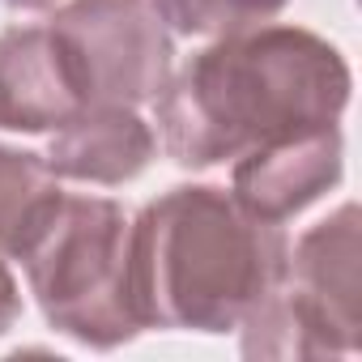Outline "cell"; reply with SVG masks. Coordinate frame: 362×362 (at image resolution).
I'll return each mask as SVG.
<instances>
[{"label": "cell", "mask_w": 362, "mask_h": 362, "mask_svg": "<svg viewBox=\"0 0 362 362\" xmlns=\"http://www.w3.org/2000/svg\"><path fill=\"white\" fill-rule=\"evenodd\" d=\"M77 111H86V98L56 30L47 22L9 26L0 35V128L56 132Z\"/></svg>", "instance_id": "7"}, {"label": "cell", "mask_w": 362, "mask_h": 362, "mask_svg": "<svg viewBox=\"0 0 362 362\" xmlns=\"http://www.w3.org/2000/svg\"><path fill=\"white\" fill-rule=\"evenodd\" d=\"M22 320V290L18 277L9 273V260H0V337Z\"/></svg>", "instance_id": "11"}, {"label": "cell", "mask_w": 362, "mask_h": 362, "mask_svg": "<svg viewBox=\"0 0 362 362\" xmlns=\"http://www.w3.org/2000/svg\"><path fill=\"white\" fill-rule=\"evenodd\" d=\"M9 9H26V13H39V9H52V5H60V0H5Z\"/></svg>", "instance_id": "12"}, {"label": "cell", "mask_w": 362, "mask_h": 362, "mask_svg": "<svg viewBox=\"0 0 362 362\" xmlns=\"http://www.w3.org/2000/svg\"><path fill=\"white\" fill-rule=\"evenodd\" d=\"M60 197V179L43 153L0 145V260L26 256Z\"/></svg>", "instance_id": "9"}, {"label": "cell", "mask_w": 362, "mask_h": 362, "mask_svg": "<svg viewBox=\"0 0 362 362\" xmlns=\"http://www.w3.org/2000/svg\"><path fill=\"white\" fill-rule=\"evenodd\" d=\"M86 107H145L175 73V35L153 0H69L47 22Z\"/></svg>", "instance_id": "5"}, {"label": "cell", "mask_w": 362, "mask_h": 362, "mask_svg": "<svg viewBox=\"0 0 362 362\" xmlns=\"http://www.w3.org/2000/svg\"><path fill=\"white\" fill-rule=\"evenodd\" d=\"M153 153H158V136L136 107L98 103L77 111L69 124H60L43 158L56 170V179L115 188V184H132L153 162Z\"/></svg>", "instance_id": "8"}, {"label": "cell", "mask_w": 362, "mask_h": 362, "mask_svg": "<svg viewBox=\"0 0 362 362\" xmlns=\"http://www.w3.org/2000/svg\"><path fill=\"white\" fill-rule=\"evenodd\" d=\"M153 9L162 13L170 35L222 39V35L273 22L286 9V0H153Z\"/></svg>", "instance_id": "10"}, {"label": "cell", "mask_w": 362, "mask_h": 362, "mask_svg": "<svg viewBox=\"0 0 362 362\" xmlns=\"http://www.w3.org/2000/svg\"><path fill=\"white\" fill-rule=\"evenodd\" d=\"M290 239L218 184H179L128 226V290L141 328L239 332L273 294Z\"/></svg>", "instance_id": "2"}, {"label": "cell", "mask_w": 362, "mask_h": 362, "mask_svg": "<svg viewBox=\"0 0 362 362\" xmlns=\"http://www.w3.org/2000/svg\"><path fill=\"white\" fill-rule=\"evenodd\" d=\"M345 56L307 26H252L214 39L153 98L166 153L188 166H222L269 141L341 124L349 107Z\"/></svg>", "instance_id": "1"}, {"label": "cell", "mask_w": 362, "mask_h": 362, "mask_svg": "<svg viewBox=\"0 0 362 362\" xmlns=\"http://www.w3.org/2000/svg\"><path fill=\"white\" fill-rule=\"evenodd\" d=\"M128 214L107 197H60L22 256L47 320L86 349H119L141 328L128 290Z\"/></svg>", "instance_id": "3"}, {"label": "cell", "mask_w": 362, "mask_h": 362, "mask_svg": "<svg viewBox=\"0 0 362 362\" xmlns=\"http://www.w3.org/2000/svg\"><path fill=\"white\" fill-rule=\"evenodd\" d=\"M362 214L354 201L298 235L281 281L239 324L247 358H354L362 345Z\"/></svg>", "instance_id": "4"}, {"label": "cell", "mask_w": 362, "mask_h": 362, "mask_svg": "<svg viewBox=\"0 0 362 362\" xmlns=\"http://www.w3.org/2000/svg\"><path fill=\"white\" fill-rule=\"evenodd\" d=\"M341 175H345L341 124H324L239 153L230 170V197L247 214L281 226L303 209H311L320 197H328L341 184Z\"/></svg>", "instance_id": "6"}]
</instances>
